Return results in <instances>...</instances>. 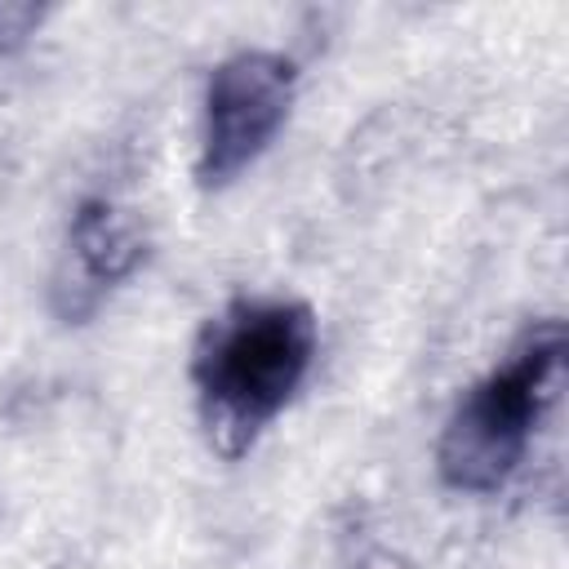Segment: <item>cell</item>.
<instances>
[{
	"mask_svg": "<svg viewBox=\"0 0 569 569\" xmlns=\"http://www.w3.org/2000/svg\"><path fill=\"white\" fill-rule=\"evenodd\" d=\"M320 356L316 307L293 293H240L191 342V391L204 445L222 462L258 449Z\"/></svg>",
	"mask_w": 569,
	"mask_h": 569,
	"instance_id": "obj_1",
	"label": "cell"
},
{
	"mask_svg": "<svg viewBox=\"0 0 569 569\" xmlns=\"http://www.w3.org/2000/svg\"><path fill=\"white\" fill-rule=\"evenodd\" d=\"M569 387L565 320H533L511 351L476 378L449 409L436 440V476L445 489L485 498L498 493L529 458L538 427Z\"/></svg>",
	"mask_w": 569,
	"mask_h": 569,
	"instance_id": "obj_2",
	"label": "cell"
},
{
	"mask_svg": "<svg viewBox=\"0 0 569 569\" xmlns=\"http://www.w3.org/2000/svg\"><path fill=\"white\" fill-rule=\"evenodd\" d=\"M298 62L284 49H236L218 58L200 89L196 182L222 191L240 182L280 138L298 102Z\"/></svg>",
	"mask_w": 569,
	"mask_h": 569,
	"instance_id": "obj_3",
	"label": "cell"
},
{
	"mask_svg": "<svg viewBox=\"0 0 569 569\" xmlns=\"http://www.w3.org/2000/svg\"><path fill=\"white\" fill-rule=\"evenodd\" d=\"M151 258L147 222L111 196H84L67 218L62 271L53 276V307L67 325H80L98 302L129 284Z\"/></svg>",
	"mask_w": 569,
	"mask_h": 569,
	"instance_id": "obj_4",
	"label": "cell"
},
{
	"mask_svg": "<svg viewBox=\"0 0 569 569\" xmlns=\"http://www.w3.org/2000/svg\"><path fill=\"white\" fill-rule=\"evenodd\" d=\"M49 18V4H36V0H0V58L27 49L36 40V31L44 27Z\"/></svg>",
	"mask_w": 569,
	"mask_h": 569,
	"instance_id": "obj_5",
	"label": "cell"
},
{
	"mask_svg": "<svg viewBox=\"0 0 569 569\" xmlns=\"http://www.w3.org/2000/svg\"><path fill=\"white\" fill-rule=\"evenodd\" d=\"M356 569H409L400 556H391V551H373V556H365Z\"/></svg>",
	"mask_w": 569,
	"mask_h": 569,
	"instance_id": "obj_6",
	"label": "cell"
}]
</instances>
